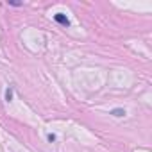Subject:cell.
Listing matches in <instances>:
<instances>
[{"label":"cell","mask_w":152,"mask_h":152,"mask_svg":"<svg viewBox=\"0 0 152 152\" xmlns=\"http://www.w3.org/2000/svg\"><path fill=\"white\" fill-rule=\"evenodd\" d=\"M6 99H7V100H11V99H13V90H11V88L6 91Z\"/></svg>","instance_id":"3"},{"label":"cell","mask_w":152,"mask_h":152,"mask_svg":"<svg viewBox=\"0 0 152 152\" xmlns=\"http://www.w3.org/2000/svg\"><path fill=\"white\" fill-rule=\"evenodd\" d=\"M113 115H115V116H124L125 111H124V109H113Z\"/></svg>","instance_id":"2"},{"label":"cell","mask_w":152,"mask_h":152,"mask_svg":"<svg viewBox=\"0 0 152 152\" xmlns=\"http://www.w3.org/2000/svg\"><path fill=\"white\" fill-rule=\"evenodd\" d=\"M54 20H56L57 23L64 25V27H68V25H70V20H68V18H66L64 15H61V13H59V15H54Z\"/></svg>","instance_id":"1"}]
</instances>
